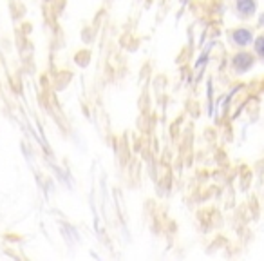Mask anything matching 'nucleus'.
Returning <instances> with one entry per match:
<instances>
[{
    "label": "nucleus",
    "instance_id": "1",
    "mask_svg": "<svg viewBox=\"0 0 264 261\" xmlns=\"http://www.w3.org/2000/svg\"><path fill=\"white\" fill-rule=\"evenodd\" d=\"M232 36L237 45H248L251 42V31L250 29H246V27H239V29H235Z\"/></svg>",
    "mask_w": 264,
    "mask_h": 261
},
{
    "label": "nucleus",
    "instance_id": "2",
    "mask_svg": "<svg viewBox=\"0 0 264 261\" xmlns=\"http://www.w3.org/2000/svg\"><path fill=\"white\" fill-rule=\"evenodd\" d=\"M235 8H237L241 17H250V15L255 11V2H253V0H237Z\"/></svg>",
    "mask_w": 264,
    "mask_h": 261
},
{
    "label": "nucleus",
    "instance_id": "3",
    "mask_svg": "<svg viewBox=\"0 0 264 261\" xmlns=\"http://www.w3.org/2000/svg\"><path fill=\"white\" fill-rule=\"evenodd\" d=\"M255 51H257V54L264 56V35H260L259 38H257V42H255Z\"/></svg>",
    "mask_w": 264,
    "mask_h": 261
}]
</instances>
